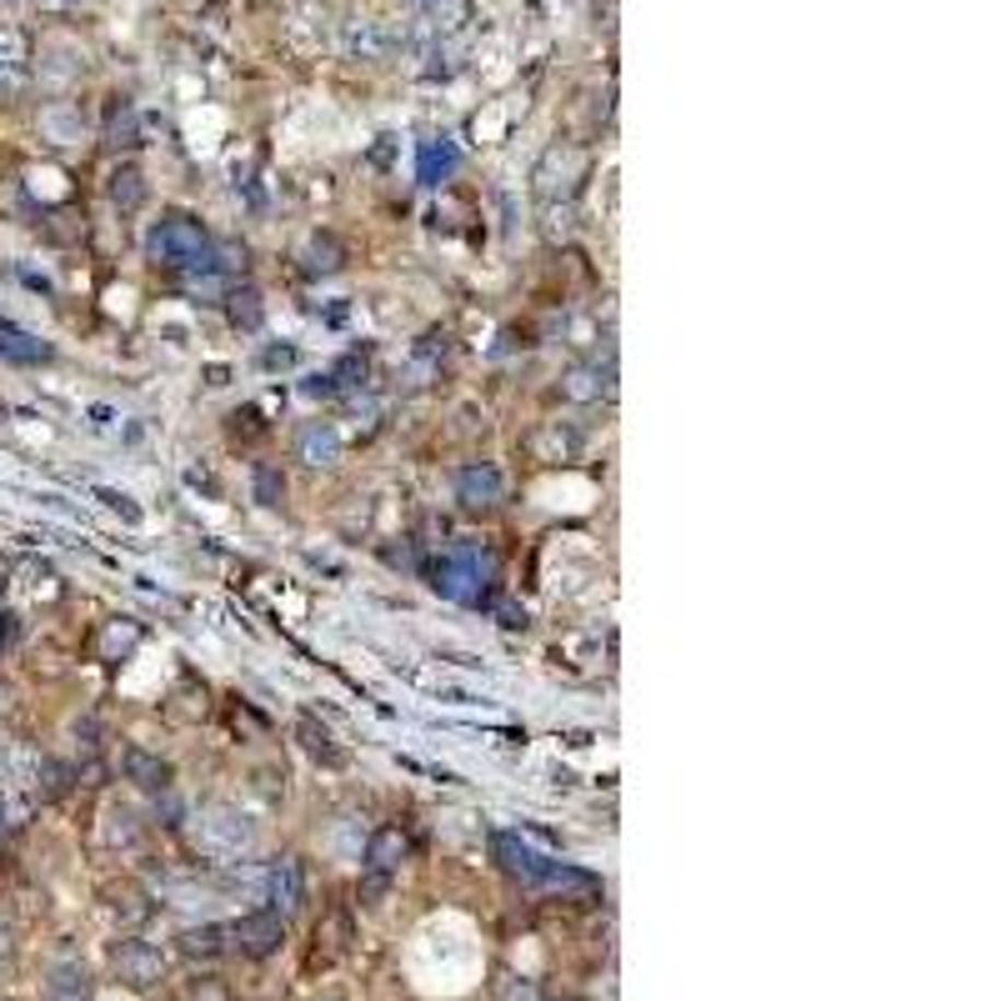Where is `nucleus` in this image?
<instances>
[{"mask_svg": "<svg viewBox=\"0 0 1001 1001\" xmlns=\"http://www.w3.org/2000/svg\"><path fill=\"white\" fill-rule=\"evenodd\" d=\"M291 361H295V351H291V346H271V351L260 356V365H266V371H286Z\"/></svg>", "mask_w": 1001, "mask_h": 1001, "instance_id": "23", "label": "nucleus"}, {"mask_svg": "<svg viewBox=\"0 0 1001 1001\" xmlns=\"http://www.w3.org/2000/svg\"><path fill=\"white\" fill-rule=\"evenodd\" d=\"M221 936H225L221 927L186 931V952H190V956H221V952H225V946H221Z\"/></svg>", "mask_w": 1001, "mask_h": 1001, "instance_id": "21", "label": "nucleus"}, {"mask_svg": "<svg viewBox=\"0 0 1001 1001\" xmlns=\"http://www.w3.org/2000/svg\"><path fill=\"white\" fill-rule=\"evenodd\" d=\"M231 936H236L241 952L271 956L286 936V921H281V911H251V917H241L236 927H231Z\"/></svg>", "mask_w": 1001, "mask_h": 1001, "instance_id": "3", "label": "nucleus"}, {"mask_svg": "<svg viewBox=\"0 0 1001 1001\" xmlns=\"http://www.w3.org/2000/svg\"><path fill=\"white\" fill-rule=\"evenodd\" d=\"M486 581H491V556L476 551V546H456V551H446L437 561V581H431V586H437L446 601L481 606Z\"/></svg>", "mask_w": 1001, "mask_h": 1001, "instance_id": "2", "label": "nucleus"}, {"mask_svg": "<svg viewBox=\"0 0 1001 1001\" xmlns=\"http://www.w3.org/2000/svg\"><path fill=\"white\" fill-rule=\"evenodd\" d=\"M101 501H106V507L116 511V516H126L130 526L141 521V507H130V496H126V491H101Z\"/></svg>", "mask_w": 1001, "mask_h": 1001, "instance_id": "22", "label": "nucleus"}, {"mask_svg": "<svg viewBox=\"0 0 1001 1001\" xmlns=\"http://www.w3.org/2000/svg\"><path fill=\"white\" fill-rule=\"evenodd\" d=\"M151 256L161 266H176V271H190V266H211V241H206V225L190 221V216H165L161 225L151 231Z\"/></svg>", "mask_w": 1001, "mask_h": 1001, "instance_id": "1", "label": "nucleus"}, {"mask_svg": "<svg viewBox=\"0 0 1001 1001\" xmlns=\"http://www.w3.org/2000/svg\"><path fill=\"white\" fill-rule=\"evenodd\" d=\"M295 456L306 461V466H330V461L341 456V437H336V426L330 421H311L301 437H295Z\"/></svg>", "mask_w": 1001, "mask_h": 1001, "instance_id": "8", "label": "nucleus"}, {"mask_svg": "<svg viewBox=\"0 0 1001 1001\" xmlns=\"http://www.w3.org/2000/svg\"><path fill=\"white\" fill-rule=\"evenodd\" d=\"M561 396L566 400H596L601 396L596 371H586V365H571V371L561 376Z\"/></svg>", "mask_w": 1001, "mask_h": 1001, "instance_id": "13", "label": "nucleus"}, {"mask_svg": "<svg viewBox=\"0 0 1001 1001\" xmlns=\"http://www.w3.org/2000/svg\"><path fill=\"white\" fill-rule=\"evenodd\" d=\"M456 171V146H446V141H431L421 151V181L426 186H441V181Z\"/></svg>", "mask_w": 1001, "mask_h": 1001, "instance_id": "11", "label": "nucleus"}, {"mask_svg": "<svg viewBox=\"0 0 1001 1001\" xmlns=\"http://www.w3.org/2000/svg\"><path fill=\"white\" fill-rule=\"evenodd\" d=\"M281 491H286L281 472L260 461V466H256V501H260V507H276V501H281Z\"/></svg>", "mask_w": 1001, "mask_h": 1001, "instance_id": "20", "label": "nucleus"}, {"mask_svg": "<svg viewBox=\"0 0 1001 1001\" xmlns=\"http://www.w3.org/2000/svg\"><path fill=\"white\" fill-rule=\"evenodd\" d=\"M256 841V831H251V822L241 812H211L206 816V847L216 851H241Z\"/></svg>", "mask_w": 1001, "mask_h": 1001, "instance_id": "7", "label": "nucleus"}, {"mask_svg": "<svg viewBox=\"0 0 1001 1001\" xmlns=\"http://www.w3.org/2000/svg\"><path fill=\"white\" fill-rule=\"evenodd\" d=\"M136 641H141V626H136V621H116V626H106L101 651H106V656H130V651H136Z\"/></svg>", "mask_w": 1001, "mask_h": 1001, "instance_id": "15", "label": "nucleus"}, {"mask_svg": "<svg viewBox=\"0 0 1001 1001\" xmlns=\"http://www.w3.org/2000/svg\"><path fill=\"white\" fill-rule=\"evenodd\" d=\"M400 857H406V837L400 831H376V841H371V851H365V866L376 876H386V872H396L400 866Z\"/></svg>", "mask_w": 1001, "mask_h": 1001, "instance_id": "9", "label": "nucleus"}, {"mask_svg": "<svg viewBox=\"0 0 1001 1001\" xmlns=\"http://www.w3.org/2000/svg\"><path fill=\"white\" fill-rule=\"evenodd\" d=\"M301 892H306V882H301V861L295 857H281L271 866V876H266V901H271V911H295L301 907Z\"/></svg>", "mask_w": 1001, "mask_h": 1001, "instance_id": "5", "label": "nucleus"}, {"mask_svg": "<svg viewBox=\"0 0 1001 1001\" xmlns=\"http://www.w3.org/2000/svg\"><path fill=\"white\" fill-rule=\"evenodd\" d=\"M501 491H507V476H501V466H491V461H476V466H466V472L456 476V496L466 507H496Z\"/></svg>", "mask_w": 1001, "mask_h": 1001, "instance_id": "4", "label": "nucleus"}, {"mask_svg": "<svg viewBox=\"0 0 1001 1001\" xmlns=\"http://www.w3.org/2000/svg\"><path fill=\"white\" fill-rule=\"evenodd\" d=\"M336 266H341L336 236H311L306 241V271H336Z\"/></svg>", "mask_w": 1001, "mask_h": 1001, "instance_id": "14", "label": "nucleus"}, {"mask_svg": "<svg viewBox=\"0 0 1001 1001\" xmlns=\"http://www.w3.org/2000/svg\"><path fill=\"white\" fill-rule=\"evenodd\" d=\"M106 141L110 146H136V141H141V120H136V106H120L116 116H110Z\"/></svg>", "mask_w": 1001, "mask_h": 1001, "instance_id": "17", "label": "nucleus"}, {"mask_svg": "<svg viewBox=\"0 0 1001 1001\" xmlns=\"http://www.w3.org/2000/svg\"><path fill=\"white\" fill-rule=\"evenodd\" d=\"M231 321H236L241 330H256L260 326V295L256 291H236V295H231Z\"/></svg>", "mask_w": 1001, "mask_h": 1001, "instance_id": "18", "label": "nucleus"}, {"mask_svg": "<svg viewBox=\"0 0 1001 1001\" xmlns=\"http://www.w3.org/2000/svg\"><path fill=\"white\" fill-rule=\"evenodd\" d=\"M301 742H306L311 756H326V761H336V746H330V731L316 726V717H301Z\"/></svg>", "mask_w": 1001, "mask_h": 1001, "instance_id": "19", "label": "nucleus"}, {"mask_svg": "<svg viewBox=\"0 0 1001 1001\" xmlns=\"http://www.w3.org/2000/svg\"><path fill=\"white\" fill-rule=\"evenodd\" d=\"M116 966H120V977L130 981V987H151V981H161V952L155 946H146V942H126L116 952Z\"/></svg>", "mask_w": 1001, "mask_h": 1001, "instance_id": "6", "label": "nucleus"}, {"mask_svg": "<svg viewBox=\"0 0 1001 1001\" xmlns=\"http://www.w3.org/2000/svg\"><path fill=\"white\" fill-rule=\"evenodd\" d=\"M0 356H11V361H46L50 346H40L36 336H25V330L5 326V330H0Z\"/></svg>", "mask_w": 1001, "mask_h": 1001, "instance_id": "12", "label": "nucleus"}, {"mask_svg": "<svg viewBox=\"0 0 1001 1001\" xmlns=\"http://www.w3.org/2000/svg\"><path fill=\"white\" fill-rule=\"evenodd\" d=\"M110 200H116L120 211H136L146 200V176L136 171V165H120L116 176H110Z\"/></svg>", "mask_w": 1001, "mask_h": 1001, "instance_id": "10", "label": "nucleus"}, {"mask_svg": "<svg viewBox=\"0 0 1001 1001\" xmlns=\"http://www.w3.org/2000/svg\"><path fill=\"white\" fill-rule=\"evenodd\" d=\"M126 771L141 787H165V761H155V756H146V752H126Z\"/></svg>", "mask_w": 1001, "mask_h": 1001, "instance_id": "16", "label": "nucleus"}]
</instances>
